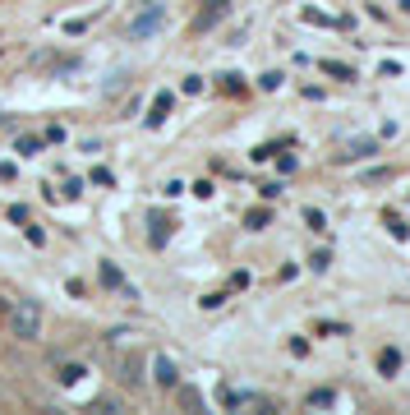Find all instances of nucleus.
<instances>
[{"instance_id":"1","label":"nucleus","mask_w":410,"mask_h":415,"mask_svg":"<svg viewBox=\"0 0 410 415\" xmlns=\"http://www.w3.org/2000/svg\"><path fill=\"white\" fill-rule=\"evenodd\" d=\"M5 323H10V332L19 341H37V332H42V305L37 300H14L5 309Z\"/></svg>"},{"instance_id":"2","label":"nucleus","mask_w":410,"mask_h":415,"mask_svg":"<svg viewBox=\"0 0 410 415\" xmlns=\"http://www.w3.org/2000/svg\"><path fill=\"white\" fill-rule=\"evenodd\" d=\"M157 28H162V5L152 0L148 10H143V14H138L134 23H129V37H134V42H143V37H152Z\"/></svg>"},{"instance_id":"3","label":"nucleus","mask_w":410,"mask_h":415,"mask_svg":"<svg viewBox=\"0 0 410 415\" xmlns=\"http://www.w3.org/2000/svg\"><path fill=\"white\" fill-rule=\"evenodd\" d=\"M222 14H226V0H203V10H198V19H194V32H208Z\"/></svg>"},{"instance_id":"4","label":"nucleus","mask_w":410,"mask_h":415,"mask_svg":"<svg viewBox=\"0 0 410 415\" xmlns=\"http://www.w3.org/2000/svg\"><path fill=\"white\" fill-rule=\"evenodd\" d=\"M152 379H157L162 387H175L180 374H175V365H171V355H152Z\"/></svg>"},{"instance_id":"5","label":"nucleus","mask_w":410,"mask_h":415,"mask_svg":"<svg viewBox=\"0 0 410 415\" xmlns=\"http://www.w3.org/2000/svg\"><path fill=\"white\" fill-rule=\"evenodd\" d=\"M102 281H107V286H116V291H125L129 300H138V291H134V286H129V281L120 277V268H116V263H102Z\"/></svg>"},{"instance_id":"6","label":"nucleus","mask_w":410,"mask_h":415,"mask_svg":"<svg viewBox=\"0 0 410 415\" xmlns=\"http://www.w3.org/2000/svg\"><path fill=\"white\" fill-rule=\"evenodd\" d=\"M369 153H378V143L374 138H355L346 153H336V162H355V157H369Z\"/></svg>"},{"instance_id":"7","label":"nucleus","mask_w":410,"mask_h":415,"mask_svg":"<svg viewBox=\"0 0 410 415\" xmlns=\"http://www.w3.org/2000/svg\"><path fill=\"white\" fill-rule=\"evenodd\" d=\"M244 226H249V231L272 226V213H268V208H254V213H244Z\"/></svg>"},{"instance_id":"8","label":"nucleus","mask_w":410,"mask_h":415,"mask_svg":"<svg viewBox=\"0 0 410 415\" xmlns=\"http://www.w3.org/2000/svg\"><path fill=\"white\" fill-rule=\"evenodd\" d=\"M148 226H152V245H166V240H171V222H166V217H152Z\"/></svg>"},{"instance_id":"9","label":"nucleus","mask_w":410,"mask_h":415,"mask_svg":"<svg viewBox=\"0 0 410 415\" xmlns=\"http://www.w3.org/2000/svg\"><path fill=\"white\" fill-rule=\"evenodd\" d=\"M378 369H382V374H396V369H401V351H392V346H387V351L378 355Z\"/></svg>"},{"instance_id":"10","label":"nucleus","mask_w":410,"mask_h":415,"mask_svg":"<svg viewBox=\"0 0 410 415\" xmlns=\"http://www.w3.org/2000/svg\"><path fill=\"white\" fill-rule=\"evenodd\" d=\"M166 111H171V92H162V97H157V107H152V116H148V125H162V120H166Z\"/></svg>"},{"instance_id":"11","label":"nucleus","mask_w":410,"mask_h":415,"mask_svg":"<svg viewBox=\"0 0 410 415\" xmlns=\"http://www.w3.org/2000/svg\"><path fill=\"white\" fill-rule=\"evenodd\" d=\"M78 379H83V365H61V383L65 387H74Z\"/></svg>"},{"instance_id":"12","label":"nucleus","mask_w":410,"mask_h":415,"mask_svg":"<svg viewBox=\"0 0 410 415\" xmlns=\"http://www.w3.org/2000/svg\"><path fill=\"white\" fill-rule=\"evenodd\" d=\"M14 148H19V153H23V157H32V153H37V148H42V138H37V134H23V138H19V143H14Z\"/></svg>"},{"instance_id":"13","label":"nucleus","mask_w":410,"mask_h":415,"mask_svg":"<svg viewBox=\"0 0 410 415\" xmlns=\"http://www.w3.org/2000/svg\"><path fill=\"white\" fill-rule=\"evenodd\" d=\"M180 401L189 406V411H203V397H198L194 387H180Z\"/></svg>"},{"instance_id":"14","label":"nucleus","mask_w":410,"mask_h":415,"mask_svg":"<svg viewBox=\"0 0 410 415\" xmlns=\"http://www.w3.org/2000/svg\"><path fill=\"white\" fill-rule=\"evenodd\" d=\"M323 70H327L332 78H355V74H350V65H336V61H323Z\"/></svg>"},{"instance_id":"15","label":"nucleus","mask_w":410,"mask_h":415,"mask_svg":"<svg viewBox=\"0 0 410 415\" xmlns=\"http://www.w3.org/2000/svg\"><path fill=\"white\" fill-rule=\"evenodd\" d=\"M327 401H336V392H327V387H319V392H309V406H327Z\"/></svg>"},{"instance_id":"16","label":"nucleus","mask_w":410,"mask_h":415,"mask_svg":"<svg viewBox=\"0 0 410 415\" xmlns=\"http://www.w3.org/2000/svg\"><path fill=\"white\" fill-rule=\"evenodd\" d=\"M304 222H309L314 231H327V222H323V213H319V208H309V213H304Z\"/></svg>"},{"instance_id":"17","label":"nucleus","mask_w":410,"mask_h":415,"mask_svg":"<svg viewBox=\"0 0 410 415\" xmlns=\"http://www.w3.org/2000/svg\"><path fill=\"white\" fill-rule=\"evenodd\" d=\"M222 88H226V92H240L244 83H240V74H226V78H222Z\"/></svg>"},{"instance_id":"18","label":"nucleus","mask_w":410,"mask_h":415,"mask_svg":"<svg viewBox=\"0 0 410 415\" xmlns=\"http://www.w3.org/2000/svg\"><path fill=\"white\" fill-rule=\"evenodd\" d=\"M0 125H10V116H5V111H0Z\"/></svg>"},{"instance_id":"19","label":"nucleus","mask_w":410,"mask_h":415,"mask_svg":"<svg viewBox=\"0 0 410 415\" xmlns=\"http://www.w3.org/2000/svg\"><path fill=\"white\" fill-rule=\"evenodd\" d=\"M401 10H406V14H410V0H401Z\"/></svg>"}]
</instances>
